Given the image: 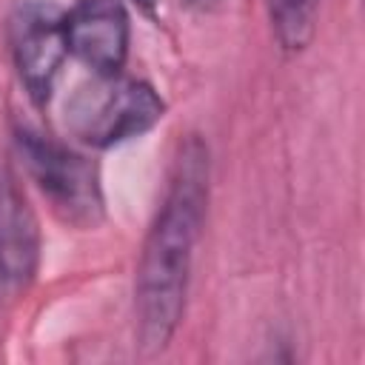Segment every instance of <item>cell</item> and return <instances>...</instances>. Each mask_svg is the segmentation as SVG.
I'll list each match as a JSON object with an SVG mask.
<instances>
[{
  "label": "cell",
  "mask_w": 365,
  "mask_h": 365,
  "mask_svg": "<svg viewBox=\"0 0 365 365\" xmlns=\"http://www.w3.org/2000/svg\"><path fill=\"white\" fill-rule=\"evenodd\" d=\"M208 145L200 134H188L171 160L165 194L145 231L134 274L137 345L145 356L163 354L185 317L194 251L208 211Z\"/></svg>",
  "instance_id": "6da1fadb"
},
{
  "label": "cell",
  "mask_w": 365,
  "mask_h": 365,
  "mask_svg": "<svg viewBox=\"0 0 365 365\" xmlns=\"http://www.w3.org/2000/svg\"><path fill=\"white\" fill-rule=\"evenodd\" d=\"M11 143L26 177L66 225L94 231L106 220L100 168L86 154L29 123L11 125Z\"/></svg>",
  "instance_id": "7a4b0ae2"
},
{
  "label": "cell",
  "mask_w": 365,
  "mask_h": 365,
  "mask_svg": "<svg viewBox=\"0 0 365 365\" xmlns=\"http://www.w3.org/2000/svg\"><path fill=\"white\" fill-rule=\"evenodd\" d=\"M165 117L160 91L134 77H97L66 103V128L88 148H111L148 134Z\"/></svg>",
  "instance_id": "3957f363"
},
{
  "label": "cell",
  "mask_w": 365,
  "mask_h": 365,
  "mask_svg": "<svg viewBox=\"0 0 365 365\" xmlns=\"http://www.w3.org/2000/svg\"><path fill=\"white\" fill-rule=\"evenodd\" d=\"M6 43L29 100L43 108L68 57L63 9L54 0H20L6 20Z\"/></svg>",
  "instance_id": "277c9868"
},
{
  "label": "cell",
  "mask_w": 365,
  "mask_h": 365,
  "mask_svg": "<svg viewBox=\"0 0 365 365\" xmlns=\"http://www.w3.org/2000/svg\"><path fill=\"white\" fill-rule=\"evenodd\" d=\"M68 54L97 77H117L128 60L131 23L120 0H77L63 11Z\"/></svg>",
  "instance_id": "5b68a950"
},
{
  "label": "cell",
  "mask_w": 365,
  "mask_h": 365,
  "mask_svg": "<svg viewBox=\"0 0 365 365\" xmlns=\"http://www.w3.org/2000/svg\"><path fill=\"white\" fill-rule=\"evenodd\" d=\"M40 268V228L9 171L0 174V274L9 294L26 288Z\"/></svg>",
  "instance_id": "8992f818"
},
{
  "label": "cell",
  "mask_w": 365,
  "mask_h": 365,
  "mask_svg": "<svg viewBox=\"0 0 365 365\" xmlns=\"http://www.w3.org/2000/svg\"><path fill=\"white\" fill-rule=\"evenodd\" d=\"M322 0H265L271 34L282 54H299L317 34Z\"/></svg>",
  "instance_id": "52a82bcc"
},
{
  "label": "cell",
  "mask_w": 365,
  "mask_h": 365,
  "mask_svg": "<svg viewBox=\"0 0 365 365\" xmlns=\"http://www.w3.org/2000/svg\"><path fill=\"white\" fill-rule=\"evenodd\" d=\"M188 9H194V11H200V14H208V11H217L225 0H182Z\"/></svg>",
  "instance_id": "ba28073f"
},
{
  "label": "cell",
  "mask_w": 365,
  "mask_h": 365,
  "mask_svg": "<svg viewBox=\"0 0 365 365\" xmlns=\"http://www.w3.org/2000/svg\"><path fill=\"white\" fill-rule=\"evenodd\" d=\"M128 3H134V6H137V9H143V11H151L160 0H128Z\"/></svg>",
  "instance_id": "9c48e42d"
},
{
  "label": "cell",
  "mask_w": 365,
  "mask_h": 365,
  "mask_svg": "<svg viewBox=\"0 0 365 365\" xmlns=\"http://www.w3.org/2000/svg\"><path fill=\"white\" fill-rule=\"evenodd\" d=\"M9 297V288H6V279H3V274H0V302Z\"/></svg>",
  "instance_id": "30bf717a"
}]
</instances>
